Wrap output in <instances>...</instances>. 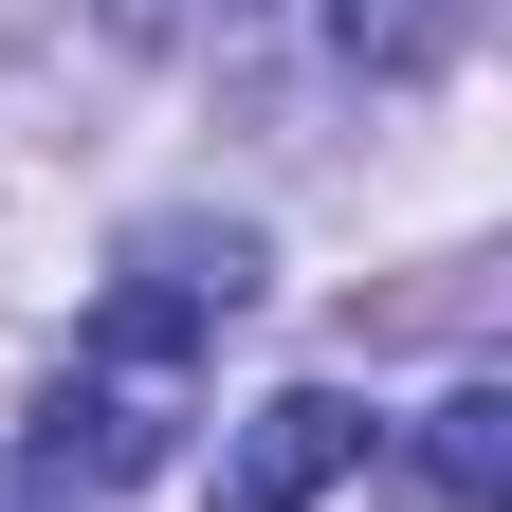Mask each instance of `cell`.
Returning <instances> with one entry per match:
<instances>
[{"label": "cell", "instance_id": "3957f363", "mask_svg": "<svg viewBox=\"0 0 512 512\" xmlns=\"http://www.w3.org/2000/svg\"><path fill=\"white\" fill-rule=\"evenodd\" d=\"M476 19H494V0H330V37L366 55V74H458Z\"/></svg>", "mask_w": 512, "mask_h": 512}, {"label": "cell", "instance_id": "277c9868", "mask_svg": "<svg viewBox=\"0 0 512 512\" xmlns=\"http://www.w3.org/2000/svg\"><path fill=\"white\" fill-rule=\"evenodd\" d=\"M421 494L439 512H494L512 494V403H494V384H458V403L421 421Z\"/></svg>", "mask_w": 512, "mask_h": 512}, {"label": "cell", "instance_id": "5b68a950", "mask_svg": "<svg viewBox=\"0 0 512 512\" xmlns=\"http://www.w3.org/2000/svg\"><path fill=\"white\" fill-rule=\"evenodd\" d=\"M110 37H147V55H183V37H238V0H92Z\"/></svg>", "mask_w": 512, "mask_h": 512}, {"label": "cell", "instance_id": "6da1fadb", "mask_svg": "<svg viewBox=\"0 0 512 512\" xmlns=\"http://www.w3.org/2000/svg\"><path fill=\"white\" fill-rule=\"evenodd\" d=\"M238 293H256L238 238H147V256H128V293L74 330L55 403H37V476H55V494L165 476V458H183V403H202V348L238 330Z\"/></svg>", "mask_w": 512, "mask_h": 512}, {"label": "cell", "instance_id": "8992f818", "mask_svg": "<svg viewBox=\"0 0 512 512\" xmlns=\"http://www.w3.org/2000/svg\"><path fill=\"white\" fill-rule=\"evenodd\" d=\"M0 512H74V494H55V476H37V458H0Z\"/></svg>", "mask_w": 512, "mask_h": 512}, {"label": "cell", "instance_id": "7a4b0ae2", "mask_svg": "<svg viewBox=\"0 0 512 512\" xmlns=\"http://www.w3.org/2000/svg\"><path fill=\"white\" fill-rule=\"evenodd\" d=\"M348 458H366V403H348V384H275V403L238 421V458H220V512H311Z\"/></svg>", "mask_w": 512, "mask_h": 512}]
</instances>
